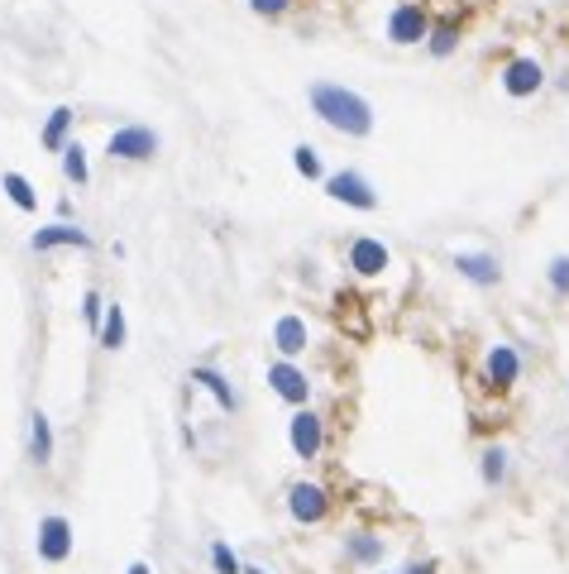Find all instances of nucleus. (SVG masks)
Returning <instances> with one entry per match:
<instances>
[{
  "label": "nucleus",
  "instance_id": "26",
  "mask_svg": "<svg viewBox=\"0 0 569 574\" xmlns=\"http://www.w3.org/2000/svg\"><path fill=\"white\" fill-rule=\"evenodd\" d=\"M211 565H216V574H244L240 555L230 551V546H225V541H216V546H211Z\"/></svg>",
  "mask_w": 569,
  "mask_h": 574
},
{
  "label": "nucleus",
  "instance_id": "2",
  "mask_svg": "<svg viewBox=\"0 0 569 574\" xmlns=\"http://www.w3.org/2000/svg\"><path fill=\"white\" fill-rule=\"evenodd\" d=\"M383 34H388V44H397V48L426 44V34H431V15H426V5H421V0H402V5H393V15H388V24H383Z\"/></svg>",
  "mask_w": 569,
  "mask_h": 574
},
{
  "label": "nucleus",
  "instance_id": "24",
  "mask_svg": "<svg viewBox=\"0 0 569 574\" xmlns=\"http://www.w3.org/2000/svg\"><path fill=\"white\" fill-rule=\"evenodd\" d=\"M292 168L307 177V182H326V168H321V149H316V144H297V149H292Z\"/></svg>",
  "mask_w": 569,
  "mask_h": 574
},
{
  "label": "nucleus",
  "instance_id": "28",
  "mask_svg": "<svg viewBox=\"0 0 569 574\" xmlns=\"http://www.w3.org/2000/svg\"><path fill=\"white\" fill-rule=\"evenodd\" d=\"M287 5H292V0H249V10H254L259 20H278V15H287Z\"/></svg>",
  "mask_w": 569,
  "mask_h": 574
},
{
  "label": "nucleus",
  "instance_id": "21",
  "mask_svg": "<svg viewBox=\"0 0 569 574\" xmlns=\"http://www.w3.org/2000/svg\"><path fill=\"white\" fill-rule=\"evenodd\" d=\"M0 187H5V197L15 201L20 211H39V192H34V182L24 173H0Z\"/></svg>",
  "mask_w": 569,
  "mask_h": 574
},
{
  "label": "nucleus",
  "instance_id": "17",
  "mask_svg": "<svg viewBox=\"0 0 569 574\" xmlns=\"http://www.w3.org/2000/svg\"><path fill=\"white\" fill-rule=\"evenodd\" d=\"M345 560L359 565V570L383 565V536H373V531H350V536H345Z\"/></svg>",
  "mask_w": 569,
  "mask_h": 574
},
{
  "label": "nucleus",
  "instance_id": "9",
  "mask_svg": "<svg viewBox=\"0 0 569 574\" xmlns=\"http://www.w3.org/2000/svg\"><path fill=\"white\" fill-rule=\"evenodd\" d=\"M268 388L287 402V407H307L311 402V378L292 364V359H273L268 364Z\"/></svg>",
  "mask_w": 569,
  "mask_h": 574
},
{
  "label": "nucleus",
  "instance_id": "29",
  "mask_svg": "<svg viewBox=\"0 0 569 574\" xmlns=\"http://www.w3.org/2000/svg\"><path fill=\"white\" fill-rule=\"evenodd\" d=\"M402 574H436V560H412Z\"/></svg>",
  "mask_w": 569,
  "mask_h": 574
},
{
  "label": "nucleus",
  "instance_id": "25",
  "mask_svg": "<svg viewBox=\"0 0 569 574\" xmlns=\"http://www.w3.org/2000/svg\"><path fill=\"white\" fill-rule=\"evenodd\" d=\"M546 283L555 297H569V254H555L546 264Z\"/></svg>",
  "mask_w": 569,
  "mask_h": 574
},
{
  "label": "nucleus",
  "instance_id": "31",
  "mask_svg": "<svg viewBox=\"0 0 569 574\" xmlns=\"http://www.w3.org/2000/svg\"><path fill=\"white\" fill-rule=\"evenodd\" d=\"M555 87H560V91H569V72H560V77H555Z\"/></svg>",
  "mask_w": 569,
  "mask_h": 574
},
{
  "label": "nucleus",
  "instance_id": "32",
  "mask_svg": "<svg viewBox=\"0 0 569 574\" xmlns=\"http://www.w3.org/2000/svg\"><path fill=\"white\" fill-rule=\"evenodd\" d=\"M244 574H268V570H259V565H244Z\"/></svg>",
  "mask_w": 569,
  "mask_h": 574
},
{
  "label": "nucleus",
  "instance_id": "6",
  "mask_svg": "<svg viewBox=\"0 0 569 574\" xmlns=\"http://www.w3.org/2000/svg\"><path fill=\"white\" fill-rule=\"evenodd\" d=\"M330 512V498L321 484H311V479H302V484L287 488V517L297 522V527H316V522H326Z\"/></svg>",
  "mask_w": 569,
  "mask_h": 574
},
{
  "label": "nucleus",
  "instance_id": "5",
  "mask_svg": "<svg viewBox=\"0 0 569 574\" xmlns=\"http://www.w3.org/2000/svg\"><path fill=\"white\" fill-rule=\"evenodd\" d=\"M498 87L512 101H526V96H536V91L546 87V67H541V58H512L498 72Z\"/></svg>",
  "mask_w": 569,
  "mask_h": 574
},
{
  "label": "nucleus",
  "instance_id": "22",
  "mask_svg": "<svg viewBox=\"0 0 569 574\" xmlns=\"http://www.w3.org/2000/svg\"><path fill=\"white\" fill-rule=\"evenodd\" d=\"M479 474H483V484H488V488H503L507 484V450H503V445H488V450H483Z\"/></svg>",
  "mask_w": 569,
  "mask_h": 574
},
{
  "label": "nucleus",
  "instance_id": "13",
  "mask_svg": "<svg viewBox=\"0 0 569 574\" xmlns=\"http://www.w3.org/2000/svg\"><path fill=\"white\" fill-rule=\"evenodd\" d=\"M87 244H91V235L72 221H53L29 235V249H34V254H48V249H87Z\"/></svg>",
  "mask_w": 569,
  "mask_h": 574
},
{
  "label": "nucleus",
  "instance_id": "14",
  "mask_svg": "<svg viewBox=\"0 0 569 574\" xmlns=\"http://www.w3.org/2000/svg\"><path fill=\"white\" fill-rule=\"evenodd\" d=\"M307 345H311L307 321L297 311H283L273 321V350H278V359H297V354H307Z\"/></svg>",
  "mask_w": 569,
  "mask_h": 574
},
{
  "label": "nucleus",
  "instance_id": "16",
  "mask_svg": "<svg viewBox=\"0 0 569 574\" xmlns=\"http://www.w3.org/2000/svg\"><path fill=\"white\" fill-rule=\"evenodd\" d=\"M72 125H77L72 106H53L44 120V130H39V144H44L48 154H63L67 144H72Z\"/></svg>",
  "mask_w": 569,
  "mask_h": 574
},
{
  "label": "nucleus",
  "instance_id": "19",
  "mask_svg": "<svg viewBox=\"0 0 569 574\" xmlns=\"http://www.w3.org/2000/svg\"><path fill=\"white\" fill-rule=\"evenodd\" d=\"M29 460L39 464V469L53 464V421H48L39 407L29 412Z\"/></svg>",
  "mask_w": 569,
  "mask_h": 574
},
{
  "label": "nucleus",
  "instance_id": "15",
  "mask_svg": "<svg viewBox=\"0 0 569 574\" xmlns=\"http://www.w3.org/2000/svg\"><path fill=\"white\" fill-rule=\"evenodd\" d=\"M187 383H197V388H206L211 398H216V407L230 417V412H240V398H235V388L225 383V374L220 369H211V364H197L192 374H187Z\"/></svg>",
  "mask_w": 569,
  "mask_h": 574
},
{
  "label": "nucleus",
  "instance_id": "10",
  "mask_svg": "<svg viewBox=\"0 0 569 574\" xmlns=\"http://www.w3.org/2000/svg\"><path fill=\"white\" fill-rule=\"evenodd\" d=\"M67 555H72V522H67L63 512H48L44 522H39V560L63 565Z\"/></svg>",
  "mask_w": 569,
  "mask_h": 574
},
{
  "label": "nucleus",
  "instance_id": "3",
  "mask_svg": "<svg viewBox=\"0 0 569 574\" xmlns=\"http://www.w3.org/2000/svg\"><path fill=\"white\" fill-rule=\"evenodd\" d=\"M326 197L350 206V211H378V187L359 168H340V173L326 177Z\"/></svg>",
  "mask_w": 569,
  "mask_h": 574
},
{
  "label": "nucleus",
  "instance_id": "1",
  "mask_svg": "<svg viewBox=\"0 0 569 574\" xmlns=\"http://www.w3.org/2000/svg\"><path fill=\"white\" fill-rule=\"evenodd\" d=\"M307 101H311V115L321 125H330L335 134H345V139H369L373 134V106L359 91L345 87V82H311Z\"/></svg>",
  "mask_w": 569,
  "mask_h": 574
},
{
  "label": "nucleus",
  "instance_id": "20",
  "mask_svg": "<svg viewBox=\"0 0 569 574\" xmlns=\"http://www.w3.org/2000/svg\"><path fill=\"white\" fill-rule=\"evenodd\" d=\"M96 340H101V350H125V307L120 302H106V316H101V331H96Z\"/></svg>",
  "mask_w": 569,
  "mask_h": 574
},
{
  "label": "nucleus",
  "instance_id": "30",
  "mask_svg": "<svg viewBox=\"0 0 569 574\" xmlns=\"http://www.w3.org/2000/svg\"><path fill=\"white\" fill-rule=\"evenodd\" d=\"M130 574H154V570H149L144 560H134V565H130Z\"/></svg>",
  "mask_w": 569,
  "mask_h": 574
},
{
  "label": "nucleus",
  "instance_id": "23",
  "mask_svg": "<svg viewBox=\"0 0 569 574\" xmlns=\"http://www.w3.org/2000/svg\"><path fill=\"white\" fill-rule=\"evenodd\" d=\"M63 177L67 182H72V187H87V177H91V168H87V149H82V144H77V139H72V144H67L63 154Z\"/></svg>",
  "mask_w": 569,
  "mask_h": 574
},
{
  "label": "nucleus",
  "instance_id": "18",
  "mask_svg": "<svg viewBox=\"0 0 569 574\" xmlns=\"http://www.w3.org/2000/svg\"><path fill=\"white\" fill-rule=\"evenodd\" d=\"M455 48H460V20L455 15H445V20L431 24V34H426V53L445 63V58H455Z\"/></svg>",
  "mask_w": 569,
  "mask_h": 574
},
{
  "label": "nucleus",
  "instance_id": "4",
  "mask_svg": "<svg viewBox=\"0 0 569 574\" xmlns=\"http://www.w3.org/2000/svg\"><path fill=\"white\" fill-rule=\"evenodd\" d=\"M110 163H149L158 154V134L149 125H120V130L106 139Z\"/></svg>",
  "mask_w": 569,
  "mask_h": 574
},
{
  "label": "nucleus",
  "instance_id": "7",
  "mask_svg": "<svg viewBox=\"0 0 569 574\" xmlns=\"http://www.w3.org/2000/svg\"><path fill=\"white\" fill-rule=\"evenodd\" d=\"M287 445H292L297 460H316V455H321L326 426H321V417H316L311 407H297V412H292V421H287Z\"/></svg>",
  "mask_w": 569,
  "mask_h": 574
},
{
  "label": "nucleus",
  "instance_id": "8",
  "mask_svg": "<svg viewBox=\"0 0 569 574\" xmlns=\"http://www.w3.org/2000/svg\"><path fill=\"white\" fill-rule=\"evenodd\" d=\"M517 378H522V354H517V345H507V340L488 345V354H483V383L507 393Z\"/></svg>",
  "mask_w": 569,
  "mask_h": 574
},
{
  "label": "nucleus",
  "instance_id": "27",
  "mask_svg": "<svg viewBox=\"0 0 569 574\" xmlns=\"http://www.w3.org/2000/svg\"><path fill=\"white\" fill-rule=\"evenodd\" d=\"M82 316H87V326H91V331H101V316H106V297H101L96 287H91L87 297H82Z\"/></svg>",
  "mask_w": 569,
  "mask_h": 574
},
{
  "label": "nucleus",
  "instance_id": "12",
  "mask_svg": "<svg viewBox=\"0 0 569 574\" xmlns=\"http://www.w3.org/2000/svg\"><path fill=\"white\" fill-rule=\"evenodd\" d=\"M388 264H393V254H388V244L383 240H373V235L350 240V268L359 273V278H383Z\"/></svg>",
  "mask_w": 569,
  "mask_h": 574
},
{
  "label": "nucleus",
  "instance_id": "11",
  "mask_svg": "<svg viewBox=\"0 0 569 574\" xmlns=\"http://www.w3.org/2000/svg\"><path fill=\"white\" fill-rule=\"evenodd\" d=\"M455 273L474 287H498L503 283V264H498V254H483V249H460V254H455Z\"/></svg>",
  "mask_w": 569,
  "mask_h": 574
}]
</instances>
